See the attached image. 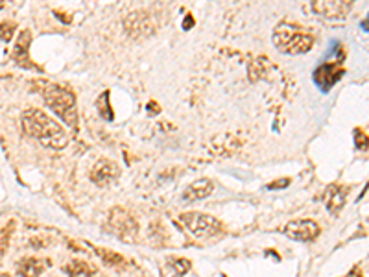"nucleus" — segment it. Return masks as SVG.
Listing matches in <instances>:
<instances>
[{
    "label": "nucleus",
    "mask_w": 369,
    "mask_h": 277,
    "mask_svg": "<svg viewBox=\"0 0 369 277\" xmlns=\"http://www.w3.org/2000/svg\"><path fill=\"white\" fill-rule=\"evenodd\" d=\"M274 45L283 54L297 56V54H305L312 48L314 35L296 24L281 23L274 32Z\"/></svg>",
    "instance_id": "obj_2"
},
{
    "label": "nucleus",
    "mask_w": 369,
    "mask_h": 277,
    "mask_svg": "<svg viewBox=\"0 0 369 277\" xmlns=\"http://www.w3.org/2000/svg\"><path fill=\"white\" fill-rule=\"evenodd\" d=\"M23 128L32 139L43 144L50 150H63L67 146V133L63 128L57 124L56 120H52L48 115H45L39 109H28L23 113Z\"/></svg>",
    "instance_id": "obj_1"
},
{
    "label": "nucleus",
    "mask_w": 369,
    "mask_h": 277,
    "mask_svg": "<svg viewBox=\"0 0 369 277\" xmlns=\"http://www.w3.org/2000/svg\"><path fill=\"white\" fill-rule=\"evenodd\" d=\"M43 97H45L46 106L54 111V113L67 122L68 126L78 124V111H76V100L70 90L63 89L59 85H48L43 90Z\"/></svg>",
    "instance_id": "obj_3"
},
{
    "label": "nucleus",
    "mask_w": 369,
    "mask_h": 277,
    "mask_svg": "<svg viewBox=\"0 0 369 277\" xmlns=\"http://www.w3.org/2000/svg\"><path fill=\"white\" fill-rule=\"evenodd\" d=\"M360 26H362V30H366V32H369V13H368V17L363 19L362 24H360Z\"/></svg>",
    "instance_id": "obj_19"
},
{
    "label": "nucleus",
    "mask_w": 369,
    "mask_h": 277,
    "mask_svg": "<svg viewBox=\"0 0 369 277\" xmlns=\"http://www.w3.org/2000/svg\"><path fill=\"white\" fill-rule=\"evenodd\" d=\"M214 191V183L211 180H198L192 183L191 187L183 193V200L187 202H196V200L207 198L209 194Z\"/></svg>",
    "instance_id": "obj_10"
},
{
    "label": "nucleus",
    "mask_w": 369,
    "mask_h": 277,
    "mask_svg": "<svg viewBox=\"0 0 369 277\" xmlns=\"http://www.w3.org/2000/svg\"><path fill=\"white\" fill-rule=\"evenodd\" d=\"M354 144H357L358 150H368L369 148V139L363 135L360 130H354Z\"/></svg>",
    "instance_id": "obj_16"
},
{
    "label": "nucleus",
    "mask_w": 369,
    "mask_h": 277,
    "mask_svg": "<svg viewBox=\"0 0 369 277\" xmlns=\"http://www.w3.org/2000/svg\"><path fill=\"white\" fill-rule=\"evenodd\" d=\"M117 174H118V170H117V166H115V164L102 161V163L96 164L91 178H93V181H95V183H100V185H104L106 181L113 180V178H115Z\"/></svg>",
    "instance_id": "obj_12"
},
{
    "label": "nucleus",
    "mask_w": 369,
    "mask_h": 277,
    "mask_svg": "<svg viewBox=\"0 0 369 277\" xmlns=\"http://www.w3.org/2000/svg\"><path fill=\"white\" fill-rule=\"evenodd\" d=\"M343 73H346V68H343V57L336 59V61L323 63V65H319V67L314 70V84L318 85L323 93H327L332 85L340 82Z\"/></svg>",
    "instance_id": "obj_5"
},
{
    "label": "nucleus",
    "mask_w": 369,
    "mask_h": 277,
    "mask_svg": "<svg viewBox=\"0 0 369 277\" xmlns=\"http://www.w3.org/2000/svg\"><path fill=\"white\" fill-rule=\"evenodd\" d=\"M347 193H349V189L343 187V185H330V187L325 191V205H327L329 213L338 215V213L343 209Z\"/></svg>",
    "instance_id": "obj_9"
},
{
    "label": "nucleus",
    "mask_w": 369,
    "mask_h": 277,
    "mask_svg": "<svg viewBox=\"0 0 369 277\" xmlns=\"http://www.w3.org/2000/svg\"><path fill=\"white\" fill-rule=\"evenodd\" d=\"M68 277H93V268L84 260H73L70 265L65 266Z\"/></svg>",
    "instance_id": "obj_14"
},
{
    "label": "nucleus",
    "mask_w": 369,
    "mask_h": 277,
    "mask_svg": "<svg viewBox=\"0 0 369 277\" xmlns=\"http://www.w3.org/2000/svg\"><path fill=\"white\" fill-rule=\"evenodd\" d=\"M28 45H30V32H23L21 37H19L17 45H15V50H13V59L19 63V65H24V67H32L28 59Z\"/></svg>",
    "instance_id": "obj_11"
},
{
    "label": "nucleus",
    "mask_w": 369,
    "mask_h": 277,
    "mask_svg": "<svg viewBox=\"0 0 369 277\" xmlns=\"http://www.w3.org/2000/svg\"><path fill=\"white\" fill-rule=\"evenodd\" d=\"M283 233L299 242H310L319 235V226L314 220H297L285 226Z\"/></svg>",
    "instance_id": "obj_8"
},
{
    "label": "nucleus",
    "mask_w": 369,
    "mask_h": 277,
    "mask_svg": "<svg viewBox=\"0 0 369 277\" xmlns=\"http://www.w3.org/2000/svg\"><path fill=\"white\" fill-rule=\"evenodd\" d=\"M181 222L196 237H214L220 231V222L214 216L203 215V213H184L181 215Z\"/></svg>",
    "instance_id": "obj_4"
},
{
    "label": "nucleus",
    "mask_w": 369,
    "mask_h": 277,
    "mask_svg": "<svg viewBox=\"0 0 369 277\" xmlns=\"http://www.w3.org/2000/svg\"><path fill=\"white\" fill-rule=\"evenodd\" d=\"M351 2L346 0H321V2H312V10L318 15L325 19H334L341 21L347 17V13L351 12Z\"/></svg>",
    "instance_id": "obj_7"
},
{
    "label": "nucleus",
    "mask_w": 369,
    "mask_h": 277,
    "mask_svg": "<svg viewBox=\"0 0 369 277\" xmlns=\"http://www.w3.org/2000/svg\"><path fill=\"white\" fill-rule=\"evenodd\" d=\"M109 229L122 240H133L137 235V224L129 213L122 209H115L109 218Z\"/></svg>",
    "instance_id": "obj_6"
},
{
    "label": "nucleus",
    "mask_w": 369,
    "mask_h": 277,
    "mask_svg": "<svg viewBox=\"0 0 369 277\" xmlns=\"http://www.w3.org/2000/svg\"><path fill=\"white\" fill-rule=\"evenodd\" d=\"M192 26V19H189V21H187V24H183V28H191Z\"/></svg>",
    "instance_id": "obj_20"
},
{
    "label": "nucleus",
    "mask_w": 369,
    "mask_h": 277,
    "mask_svg": "<svg viewBox=\"0 0 369 277\" xmlns=\"http://www.w3.org/2000/svg\"><path fill=\"white\" fill-rule=\"evenodd\" d=\"M290 185V180H283V181H277V183H272V185H268V189H285Z\"/></svg>",
    "instance_id": "obj_18"
},
{
    "label": "nucleus",
    "mask_w": 369,
    "mask_h": 277,
    "mask_svg": "<svg viewBox=\"0 0 369 277\" xmlns=\"http://www.w3.org/2000/svg\"><path fill=\"white\" fill-rule=\"evenodd\" d=\"M6 246H8L6 235H4V231H0V257H2V254L6 251Z\"/></svg>",
    "instance_id": "obj_17"
},
{
    "label": "nucleus",
    "mask_w": 369,
    "mask_h": 277,
    "mask_svg": "<svg viewBox=\"0 0 369 277\" xmlns=\"http://www.w3.org/2000/svg\"><path fill=\"white\" fill-rule=\"evenodd\" d=\"M43 262L39 259H34V257H28L19 262V276L23 277H39L43 274Z\"/></svg>",
    "instance_id": "obj_13"
},
{
    "label": "nucleus",
    "mask_w": 369,
    "mask_h": 277,
    "mask_svg": "<svg viewBox=\"0 0 369 277\" xmlns=\"http://www.w3.org/2000/svg\"><path fill=\"white\" fill-rule=\"evenodd\" d=\"M107 98H109V93H104L100 97V100H98V111H100V115L104 117L106 120H113V113H109V111H106L107 108Z\"/></svg>",
    "instance_id": "obj_15"
}]
</instances>
